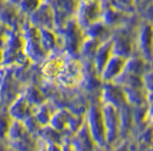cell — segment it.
<instances>
[{"label":"cell","mask_w":153,"mask_h":151,"mask_svg":"<svg viewBox=\"0 0 153 151\" xmlns=\"http://www.w3.org/2000/svg\"><path fill=\"white\" fill-rule=\"evenodd\" d=\"M103 4L100 0H82L76 8L78 24L82 29L102 21Z\"/></svg>","instance_id":"6da1fadb"},{"label":"cell","mask_w":153,"mask_h":151,"mask_svg":"<svg viewBox=\"0 0 153 151\" xmlns=\"http://www.w3.org/2000/svg\"><path fill=\"white\" fill-rule=\"evenodd\" d=\"M101 109L105 128V139L111 142L118 136L120 131V110L108 103H104Z\"/></svg>","instance_id":"7a4b0ae2"},{"label":"cell","mask_w":153,"mask_h":151,"mask_svg":"<svg viewBox=\"0 0 153 151\" xmlns=\"http://www.w3.org/2000/svg\"><path fill=\"white\" fill-rule=\"evenodd\" d=\"M88 124H89V132L93 139L100 145L105 143V128H104V122H103L102 109L97 106H93L90 108L88 114Z\"/></svg>","instance_id":"3957f363"},{"label":"cell","mask_w":153,"mask_h":151,"mask_svg":"<svg viewBox=\"0 0 153 151\" xmlns=\"http://www.w3.org/2000/svg\"><path fill=\"white\" fill-rule=\"evenodd\" d=\"M103 100L104 103L112 105L118 109L125 107V103L127 102L122 88L114 82L105 83V88L103 90Z\"/></svg>","instance_id":"277c9868"},{"label":"cell","mask_w":153,"mask_h":151,"mask_svg":"<svg viewBox=\"0 0 153 151\" xmlns=\"http://www.w3.org/2000/svg\"><path fill=\"white\" fill-rule=\"evenodd\" d=\"M137 45L143 58L150 59L153 55V25L145 23L140 27Z\"/></svg>","instance_id":"5b68a950"},{"label":"cell","mask_w":153,"mask_h":151,"mask_svg":"<svg viewBox=\"0 0 153 151\" xmlns=\"http://www.w3.org/2000/svg\"><path fill=\"white\" fill-rule=\"evenodd\" d=\"M82 77V69L78 62H70L64 64L61 73L58 74V81L65 86H72L79 82Z\"/></svg>","instance_id":"8992f818"},{"label":"cell","mask_w":153,"mask_h":151,"mask_svg":"<svg viewBox=\"0 0 153 151\" xmlns=\"http://www.w3.org/2000/svg\"><path fill=\"white\" fill-rule=\"evenodd\" d=\"M126 58L120 56H117V55H112V57L110 58L106 65L104 66L101 76H102V80L104 82H113L118 76L122 73V70L125 68V65H126Z\"/></svg>","instance_id":"52a82bcc"},{"label":"cell","mask_w":153,"mask_h":151,"mask_svg":"<svg viewBox=\"0 0 153 151\" xmlns=\"http://www.w3.org/2000/svg\"><path fill=\"white\" fill-rule=\"evenodd\" d=\"M113 55V49H112V40L108 39L103 41L102 43L98 45L95 55H94V65L95 69L98 74L102 73L104 66L106 65L110 58Z\"/></svg>","instance_id":"ba28073f"},{"label":"cell","mask_w":153,"mask_h":151,"mask_svg":"<svg viewBox=\"0 0 153 151\" xmlns=\"http://www.w3.org/2000/svg\"><path fill=\"white\" fill-rule=\"evenodd\" d=\"M64 66V62L61 58H51L42 66V74L47 78H55Z\"/></svg>","instance_id":"9c48e42d"},{"label":"cell","mask_w":153,"mask_h":151,"mask_svg":"<svg viewBox=\"0 0 153 151\" xmlns=\"http://www.w3.org/2000/svg\"><path fill=\"white\" fill-rule=\"evenodd\" d=\"M69 119H70L69 114L66 113L65 110H59V111H57V113L54 114L51 116L49 123L51 124L53 128H55V130H62V128L65 127L66 124H69Z\"/></svg>","instance_id":"30bf717a"},{"label":"cell","mask_w":153,"mask_h":151,"mask_svg":"<svg viewBox=\"0 0 153 151\" xmlns=\"http://www.w3.org/2000/svg\"><path fill=\"white\" fill-rule=\"evenodd\" d=\"M108 1H110V6L123 14L130 13L135 8L134 0H108Z\"/></svg>","instance_id":"8fae6325"},{"label":"cell","mask_w":153,"mask_h":151,"mask_svg":"<svg viewBox=\"0 0 153 151\" xmlns=\"http://www.w3.org/2000/svg\"><path fill=\"white\" fill-rule=\"evenodd\" d=\"M143 80V86L147 93H153V70L145 72L142 77Z\"/></svg>","instance_id":"7c38bea8"},{"label":"cell","mask_w":153,"mask_h":151,"mask_svg":"<svg viewBox=\"0 0 153 151\" xmlns=\"http://www.w3.org/2000/svg\"><path fill=\"white\" fill-rule=\"evenodd\" d=\"M21 5H22L23 9H24L25 12L31 13V12H34L36 9L39 8L40 0H22V1H21Z\"/></svg>","instance_id":"4fadbf2b"},{"label":"cell","mask_w":153,"mask_h":151,"mask_svg":"<svg viewBox=\"0 0 153 151\" xmlns=\"http://www.w3.org/2000/svg\"><path fill=\"white\" fill-rule=\"evenodd\" d=\"M10 1H12V2H15V4H16V2H21L22 0H10Z\"/></svg>","instance_id":"5bb4252c"},{"label":"cell","mask_w":153,"mask_h":151,"mask_svg":"<svg viewBox=\"0 0 153 151\" xmlns=\"http://www.w3.org/2000/svg\"><path fill=\"white\" fill-rule=\"evenodd\" d=\"M1 59H2V54H1V51H0V62H1Z\"/></svg>","instance_id":"9a60e30c"}]
</instances>
